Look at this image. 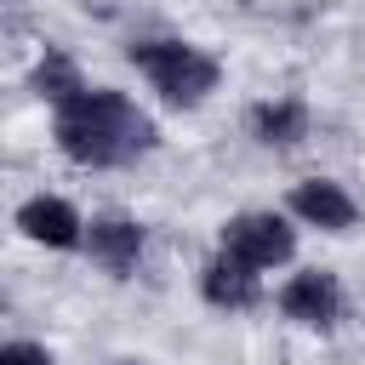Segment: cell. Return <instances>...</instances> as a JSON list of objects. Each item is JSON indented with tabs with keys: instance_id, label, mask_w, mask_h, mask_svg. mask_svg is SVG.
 Segmentation results:
<instances>
[{
	"instance_id": "cell-7",
	"label": "cell",
	"mask_w": 365,
	"mask_h": 365,
	"mask_svg": "<svg viewBox=\"0 0 365 365\" xmlns=\"http://www.w3.org/2000/svg\"><path fill=\"white\" fill-rule=\"evenodd\" d=\"M86 257L103 274L125 279L137 268V257H143V222H131V217H91L86 222Z\"/></svg>"
},
{
	"instance_id": "cell-6",
	"label": "cell",
	"mask_w": 365,
	"mask_h": 365,
	"mask_svg": "<svg viewBox=\"0 0 365 365\" xmlns=\"http://www.w3.org/2000/svg\"><path fill=\"white\" fill-rule=\"evenodd\" d=\"M291 211H297L308 228H325V234H348V228L359 222L354 194H348L342 182H331V177H308V182H297V188H291Z\"/></svg>"
},
{
	"instance_id": "cell-9",
	"label": "cell",
	"mask_w": 365,
	"mask_h": 365,
	"mask_svg": "<svg viewBox=\"0 0 365 365\" xmlns=\"http://www.w3.org/2000/svg\"><path fill=\"white\" fill-rule=\"evenodd\" d=\"M251 131L268 148H297L308 137V103L302 97H268V103L251 108Z\"/></svg>"
},
{
	"instance_id": "cell-10",
	"label": "cell",
	"mask_w": 365,
	"mask_h": 365,
	"mask_svg": "<svg viewBox=\"0 0 365 365\" xmlns=\"http://www.w3.org/2000/svg\"><path fill=\"white\" fill-rule=\"evenodd\" d=\"M34 91H40L51 108H68V103H74V97H86L91 86L80 80V68H74V63H68L57 46H46V57L34 63Z\"/></svg>"
},
{
	"instance_id": "cell-11",
	"label": "cell",
	"mask_w": 365,
	"mask_h": 365,
	"mask_svg": "<svg viewBox=\"0 0 365 365\" xmlns=\"http://www.w3.org/2000/svg\"><path fill=\"white\" fill-rule=\"evenodd\" d=\"M0 365H57V359H51L40 342H6V348H0Z\"/></svg>"
},
{
	"instance_id": "cell-8",
	"label": "cell",
	"mask_w": 365,
	"mask_h": 365,
	"mask_svg": "<svg viewBox=\"0 0 365 365\" xmlns=\"http://www.w3.org/2000/svg\"><path fill=\"white\" fill-rule=\"evenodd\" d=\"M200 297H205L211 308H228V314L257 308V302H262V274H257V268H245L240 257L217 251V257L200 268Z\"/></svg>"
},
{
	"instance_id": "cell-4",
	"label": "cell",
	"mask_w": 365,
	"mask_h": 365,
	"mask_svg": "<svg viewBox=\"0 0 365 365\" xmlns=\"http://www.w3.org/2000/svg\"><path fill=\"white\" fill-rule=\"evenodd\" d=\"M342 308H348V297H342L336 274H325V268H302V274H291V279L279 285V314L297 319V325L331 331V325L342 319Z\"/></svg>"
},
{
	"instance_id": "cell-1",
	"label": "cell",
	"mask_w": 365,
	"mask_h": 365,
	"mask_svg": "<svg viewBox=\"0 0 365 365\" xmlns=\"http://www.w3.org/2000/svg\"><path fill=\"white\" fill-rule=\"evenodd\" d=\"M57 148L74 160V165H91V171H108V165H131L154 148V120L125 97V91H108V86H91L86 97H74L68 108H57Z\"/></svg>"
},
{
	"instance_id": "cell-3",
	"label": "cell",
	"mask_w": 365,
	"mask_h": 365,
	"mask_svg": "<svg viewBox=\"0 0 365 365\" xmlns=\"http://www.w3.org/2000/svg\"><path fill=\"white\" fill-rule=\"evenodd\" d=\"M217 251H228V257H240L245 268L262 274V268H279V262L297 257V228L279 211H240V217L222 222V245Z\"/></svg>"
},
{
	"instance_id": "cell-5",
	"label": "cell",
	"mask_w": 365,
	"mask_h": 365,
	"mask_svg": "<svg viewBox=\"0 0 365 365\" xmlns=\"http://www.w3.org/2000/svg\"><path fill=\"white\" fill-rule=\"evenodd\" d=\"M17 228H23V240L51 245V251H74V245H86V222H80V211H74L68 200H57V194H34V200H23V205H17Z\"/></svg>"
},
{
	"instance_id": "cell-12",
	"label": "cell",
	"mask_w": 365,
	"mask_h": 365,
	"mask_svg": "<svg viewBox=\"0 0 365 365\" xmlns=\"http://www.w3.org/2000/svg\"><path fill=\"white\" fill-rule=\"evenodd\" d=\"M114 365H137V359H114Z\"/></svg>"
},
{
	"instance_id": "cell-2",
	"label": "cell",
	"mask_w": 365,
	"mask_h": 365,
	"mask_svg": "<svg viewBox=\"0 0 365 365\" xmlns=\"http://www.w3.org/2000/svg\"><path fill=\"white\" fill-rule=\"evenodd\" d=\"M131 63L143 68V80L171 103V108H200L217 86H222V63L188 40H137Z\"/></svg>"
}]
</instances>
